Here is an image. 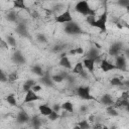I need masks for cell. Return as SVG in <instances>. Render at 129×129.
Here are the masks:
<instances>
[{"label": "cell", "mask_w": 129, "mask_h": 129, "mask_svg": "<svg viewBox=\"0 0 129 129\" xmlns=\"http://www.w3.org/2000/svg\"><path fill=\"white\" fill-rule=\"evenodd\" d=\"M75 9H76L77 12L85 15L86 17L89 16V15L96 16V10L92 9L87 1H80V2H78L76 4V6H75Z\"/></svg>", "instance_id": "obj_1"}, {"label": "cell", "mask_w": 129, "mask_h": 129, "mask_svg": "<svg viewBox=\"0 0 129 129\" xmlns=\"http://www.w3.org/2000/svg\"><path fill=\"white\" fill-rule=\"evenodd\" d=\"M107 19H108V10H107V8L105 7L104 12L100 15V17H99L98 19L95 20V22L93 23L92 26L99 28V29L101 30V32H106V31H107V26H106Z\"/></svg>", "instance_id": "obj_2"}, {"label": "cell", "mask_w": 129, "mask_h": 129, "mask_svg": "<svg viewBox=\"0 0 129 129\" xmlns=\"http://www.w3.org/2000/svg\"><path fill=\"white\" fill-rule=\"evenodd\" d=\"M64 32L69 35H78V34H83L84 30L79 26L77 22L72 21L64 24Z\"/></svg>", "instance_id": "obj_3"}, {"label": "cell", "mask_w": 129, "mask_h": 129, "mask_svg": "<svg viewBox=\"0 0 129 129\" xmlns=\"http://www.w3.org/2000/svg\"><path fill=\"white\" fill-rule=\"evenodd\" d=\"M77 95L81 99H83V100H87V101H89V100H96L95 97H93L91 95L90 88L87 87V86H81V87H79L77 89Z\"/></svg>", "instance_id": "obj_4"}, {"label": "cell", "mask_w": 129, "mask_h": 129, "mask_svg": "<svg viewBox=\"0 0 129 129\" xmlns=\"http://www.w3.org/2000/svg\"><path fill=\"white\" fill-rule=\"evenodd\" d=\"M55 21L58 22V23H69V22H72L73 21V17H72V14L70 12V9L67 8L62 13H60L59 15H57L55 17Z\"/></svg>", "instance_id": "obj_5"}, {"label": "cell", "mask_w": 129, "mask_h": 129, "mask_svg": "<svg viewBox=\"0 0 129 129\" xmlns=\"http://www.w3.org/2000/svg\"><path fill=\"white\" fill-rule=\"evenodd\" d=\"M15 30H16L17 34H19L21 37L31 39V37L29 35V32H28V29H27V25H26L25 22H18L17 25H16Z\"/></svg>", "instance_id": "obj_6"}, {"label": "cell", "mask_w": 129, "mask_h": 129, "mask_svg": "<svg viewBox=\"0 0 129 129\" xmlns=\"http://www.w3.org/2000/svg\"><path fill=\"white\" fill-rule=\"evenodd\" d=\"M122 49H123V43L120 42V41H116V42H114L110 46V48H109V54L111 56H115L116 57V56L120 55Z\"/></svg>", "instance_id": "obj_7"}, {"label": "cell", "mask_w": 129, "mask_h": 129, "mask_svg": "<svg viewBox=\"0 0 129 129\" xmlns=\"http://www.w3.org/2000/svg\"><path fill=\"white\" fill-rule=\"evenodd\" d=\"M114 64L117 67V69H118L119 71H123V72L127 71L126 57H125V55H123V54H120V55L116 56V58H115V63H114Z\"/></svg>", "instance_id": "obj_8"}, {"label": "cell", "mask_w": 129, "mask_h": 129, "mask_svg": "<svg viewBox=\"0 0 129 129\" xmlns=\"http://www.w3.org/2000/svg\"><path fill=\"white\" fill-rule=\"evenodd\" d=\"M51 77H52V76H50L48 72H45L44 76L39 79V82H40L42 85H44L45 87L52 88V87L54 86V82L52 81V78H51Z\"/></svg>", "instance_id": "obj_9"}, {"label": "cell", "mask_w": 129, "mask_h": 129, "mask_svg": "<svg viewBox=\"0 0 129 129\" xmlns=\"http://www.w3.org/2000/svg\"><path fill=\"white\" fill-rule=\"evenodd\" d=\"M11 58H12V61L17 64H22V63H25V61H26L24 55L21 53L20 50H15L14 53L12 54Z\"/></svg>", "instance_id": "obj_10"}, {"label": "cell", "mask_w": 129, "mask_h": 129, "mask_svg": "<svg viewBox=\"0 0 129 129\" xmlns=\"http://www.w3.org/2000/svg\"><path fill=\"white\" fill-rule=\"evenodd\" d=\"M100 67H101V70H102L104 73H107V72H110V71H113V70H118L115 64H113L112 62L108 61V60L105 59V58L101 61Z\"/></svg>", "instance_id": "obj_11"}, {"label": "cell", "mask_w": 129, "mask_h": 129, "mask_svg": "<svg viewBox=\"0 0 129 129\" xmlns=\"http://www.w3.org/2000/svg\"><path fill=\"white\" fill-rule=\"evenodd\" d=\"M100 103L105 105L106 107H109V106H113L115 101L113 100V98L110 94H104L100 99Z\"/></svg>", "instance_id": "obj_12"}, {"label": "cell", "mask_w": 129, "mask_h": 129, "mask_svg": "<svg viewBox=\"0 0 129 129\" xmlns=\"http://www.w3.org/2000/svg\"><path fill=\"white\" fill-rule=\"evenodd\" d=\"M30 120L28 114L25 112V111H20L18 114H17V117H16V122L18 124H24V123H27L28 121Z\"/></svg>", "instance_id": "obj_13"}, {"label": "cell", "mask_w": 129, "mask_h": 129, "mask_svg": "<svg viewBox=\"0 0 129 129\" xmlns=\"http://www.w3.org/2000/svg\"><path fill=\"white\" fill-rule=\"evenodd\" d=\"M101 54H100V52H99V48H97L96 46H92L89 50H88V52L86 53V57L85 58H92V59H96L98 56H100Z\"/></svg>", "instance_id": "obj_14"}, {"label": "cell", "mask_w": 129, "mask_h": 129, "mask_svg": "<svg viewBox=\"0 0 129 129\" xmlns=\"http://www.w3.org/2000/svg\"><path fill=\"white\" fill-rule=\"evenodd\" d=\"M40 97L38 95H36V93H34L32 90L27 92L26 95H25V98H24V103H30V102H34V101H37L39 100Z\"/></svg>", "instance_id": "obj_15"}, {"label": "cell", "mask_w": 129, "mask_h": 129, "mask_svg": "<svg viewBox=\"0 0 129 129\" xmlns=\"http://www.w3.org/2000/svg\"><path fill=\"white\" fill-rule=\"evenodd\" d=\"M95 59H92V58H85L84 61H83V64L84 67L90 72V73H93L94 72V68H95Z\"/></svg>", "instance_id": "obj_16"}, {"label": "cell", "mask_w": 129, "mask_h": 129, "mask_svg": "<svg viewBox=\"0 0 129 129\" xmlns=\"http://www.w3.org/2000/svg\"><path fill=\"white\" fill-rule=\"evenodd\" d=\"M13 7H14V8L24 9V10H26L28 13H30V14H31V11H30V10H29V8L25 5V3H24V1H23V0H15V1H13Z\"/></svg>", "instance_id": "obj_17"}, {"label": "cell", "mask_w": 129, "mask_h": 129, "mask_svg": "<svg viewBox=\"0 0 129 129\" xmlns=\"http://www.w3.org/2000/svg\"><path fill=\"white\" fill-rule=\"evenodd\" d=\"M128 103H129V100H124V99H122V98H119L118 100H116L115 101V103H114V107L116 108V109H122V108H126V106L128 105Z\"/></svg>", "instance_id": "obj_18"}, {"label": "cell", "mask_w": 129, "mask_h": 129, "mask_svg": "<svg viewBox=\"0 0 129 129\" xmlns=\"http://www.w3.org/2000/svg\"><path fill=\"white\" fill-rule=\"evenodd\" d=\"M6 19L10 22H17L18 23V14L14 10H11L6 14Z\"/></svg>", "instance_id": "obj_19"}, {"label": "cell", "mask_w": 129, "mask_h": 129, "mask_svg": "<svg viewBox=\"0 0 129 129\" xmlns=\"http://www.w3.org/2000/svg\"><path fill=\"white\" fill-rule=\"evenodd\" d=\"M31 71H32V73L34 74V75H36V76H38V77H43L44 76V74H45V72L43 71V69L39 66V64H34L32 68H31Z\"/></svg>", "instance_id": "obj_20"}, {"label": "cell", "mask_w": 129, "mask_h": 129, "mask_svg": "<svg viewBox=\"0 0 129 129\" xmlns=\"http://www.w3.org/2000/svg\"><path fill=\"white\" fill-rule=\"evenodd\" d=\"M38 109H39V112L41 113V115H43V116H48L52 112V108H50L49 106L44 105V104L43 105H39Z\"/></svg>", "instance_id": "obj_21"}, {"label": "cell", "mask_w": 129, "mask_h": 129, "mask_svg": "<svg viewBox=\"0 0 129 129\" xmlns=\"http://www.w3.org/2000/svg\"><path fill=\"white\" fill-rule=\"evenodd\" d=\"M59 66L64 68V69H71L72 68V63H71L68 56H61L59 58Z\"/></svg>", "instance_id": "obj_22"}, {"label": "cell", "mask_w": 129, "mask_h": 129, "mask_svg": "<svg viewBox=\"0 0 129 129\" xmlns=\"http://www.w3.org/2000/svg\"><path fill=\"white\" fill-rule=\"evenodd\" d=\"M84 64H83V62H81V61H79V62H77V64L75 66V68L73 69V73L74 74H78V75H82L84 72H85V70H84Z\"/></svg>", "instance_id": "obj_23"}, {"label": "cell", "mask_w": 129, "mask_h": 129, "mask_svg": "<svg viewBox=\"0 0 129 129\" xmlns=\"http://www.w3.org/2000/svg\"><path fill=\"white\" fill-rule=\"evenodd\" d=\"M31 126L33 127V129H39L41 126V119L38 116H34L31 119Z\"/></svg>", "instance_id": "obj_24"}, {"label": "cell", "mask_w": 129, "mask_h": 129, "mask_svg": "<svg viewBox=\"0 0 129 129\" xmlns=\"http://www.w3.org/2000/svg\"><path fill=\"white\" fill-rule=\"evenodd\" d=\"M61 109L69 113H72V114L74 113V106L71 102H64L63 104H61Z\"/></svg>", "instance_id": "obj_25"}, {"label": "cell", "mask_w": 129, "mask_h": 129, "mask_svg": "<svg viewBox=\"0 0 129 129\" xmlns=\"http://www.w3.org/2000/svg\"><path fill=\"white\" fill-rule=\"evenodd\" d=\"M66 44H55V45H53L52 47H51V51L52 52H54V53H58V52H61L64 48H66Z\"/></svg>", "instance_id": "obj_26"}, {"label": "cell", "mask_w": 129, "mask_h": 129, "mask_svg": "<svg viewBox=\"0 0 129 129\" xmlns=\"http://www.w3.org/2000/svg\"><path fill=\"white\" fill-rule=\"evenodd\" d=\"M107 114H108L109 116H112V117H117V116L119 115L118 111L116 110V108H115L114 106H109V107H107Z\"/></svg>", "instance_id": "obj_27"}, {"label": "cell", "mask_w": 129, "mask_h": 129, "mask_svg": "<svg viewBox=\"0 0 129 129\" xmlns=\"http://www.w3.org/2000/svg\"><path fill=\"white\" fill-rule=\"evenodd\" d=\"M6 101H7V103H8L9 105H11V106H13V107H15V106L17 105L15 96H14L13 94H9V95L6 97Z\"/></svg>", "instance_id": "obj_28"}, {"label": "cell", "mask_w": 129, "mask_h": 129, "mask_svg": "<svg viewBox=\"0 0 129 129\" xmlns=\"http://www.w3.org/2000/svg\"><path fill=\"white\" fill-rule=\"evenodd\" d=\"M6 41H7L8 45H10V46H12V47H16V46H17L16 39H15L12 35H7V36H6Z\"/></svg>", "instance_id": "obj_29"}, {"label": "cell", "mask_w": 129, "mask_h": 129, "mask_svg": "<svg viewBox=\"0 0 129 129\" xmlns=\"http://www.w3.org/2000/svg\"><path fill=\"white\" fill-rule=\"evenodd\" d=\"M110 84H111L112 86L121 88V87L123 86V81H121V79H119V78H113V79H111Z\"/></svg>", "instance_id": "obj_30"}, {"label": "cell", "mask_w": 129, "mask_h": 129, "mask_svg": "<svg viewBox=\"0 0 129 129\" xmlns=\"http://www.w3.org/2000/svg\"><path fill=\"white\" fill-rule=\"evenodd\" d=\"M17 79H18V74H17L16 72L10 73V74L8 75V83H10V84L14 83V82H15Z\"/></svg>", "instance_id": "obj_31"}, {"label": "cell", "mask_w": 129, "mask_h": 129, "mask_svg": "<svg viewBox=\"0 0 129 129\" xmlns=\"http://www.w3.org/2000/svg\"><path fill=\"white\" fill-rule=\"evenodd\" d=\"M78 125L81 127V129H90L91 128L90 123L88 122V120H82L78 123Z\"/></svg>", "instance_id": "obj_32"}, {"label": "cell", "mask_w": 129, "mask_h": 129, "mask_svg": "<svg viewBox=\"0 0 129 129\" xmlns=\"http://www.w3.org/2000/svg\"><path fill=\"white\" fill-rule=\"evenodd\" d=\"M61 116L57 113V112H54V111H52L48 116H47V118L50 120V121H55L56 119H58V118H60Z\"/></svg>", "instance_id": "obj_33"}, {"label": "cell", "mask_w": 129, "mask_h": 129, "mask_svg": "<svg viewBox=\"0 0 129 129\" xmlns=\"http://www.w3.org/2000/svg\"><path fill=\"white\" fill-rule=\"evenodd\" d=\"M36 39H37V41H38V42H40V43H45V42L47 41V39H46L45 35H44V34H42V33H38V34L36 35Z\"/></svg>", "instance_id": "obj_34"}, {"label": "cell", "mask_w": 129, "mask_h": 129, "mask_svg": "<svg viewBox=\"0 0 129 129\" xmlns=\"http://www.w3.org/2000/svg\"><path fill=\"white\" fill-rule=\"evenodd\" d=\"M51 78H52V81H53L54 83H61L62 81H64L63 78H62L59 74H57V75H53Z\"/></svg>", "instance_id": "obj_35"}, {"label": "cell", "mask_w": 129, "mask_h": 129, "mask_svg": "<svg viewBox=\"0 0 129 129\" xmlns=\"http://www.w3.org/2000/svg\"><path fill=\"white\" fill-rule=\"evenodd\" d=\"M116 3L122 7H125V8H127L129 6V0H118Z\"/></svg>", "instance_id": "obj_36"}, {"label": "cell", "mask_w": 129, "mask_h": 129, "mask_svg": "<svg viewBox=\"0 0 129 129\" xmlns=\"http://www.w3.org/2000/svg\"><path fill=\"white\" fill-rule=\"evenodd\" d=\"M0 75H1V82H2V83L8 82V76H6V74H5V72H4L3 70H1Z\"/></svg>", "instance_id": "obj_37"}, {"label": "cell", "mask_w": 129, "mask_h": 129, "mask_svg": "<svg viewBox=\"0 0 129 129\" xmlns=\"http://www.w3.org/2000/svg\"><path fill=\"white\" fill-rule=\"evenodd\" d=\"M95 20H96V18H95V16H92V15H89V16H87L86 17V21L90 24V25H93V23L95 22Z\"/></svg>", "instance_id": "obj_38"}, {"label": "cell", "mask_w": 129, "mask_h": 129, "mask_svg": "<svg viewBox=\"0 0 129 129\" xmlns=\"http://www.w3.org/2000/svg\"><path fill=\"white\" fill-rule=\"evenodd\" d=\"M0 47H1V48H4V49H7V48H8V43H7V41L4 40V39H1V40H0Z\"/></svg>", "instance_id": "obj_39"}, {"label": "cell", "mask_w": 129, "mask_h": 129, "mask_svg": "<svg viewBox=\"0 0 129 129\" xmlns=\"http://www.w3.org/2000/svg\"><path fill=\"white\" fill-rule=\"evenodd\" d=\"M66 81H68V83H69L70 85H73V84L76 82V79H75V77H73V75H69V77L67 78Z\"/></svg>", "instance_id": "obj_40"}, {"label": "cell", "mask_w": 129, "mask_h": 129, "mask_svg": "<svg viewBox=\"0 0 129 129\" xmlns=\"http://www.w3.org/2000/svg\"><path fill=\"white\" fill-rule=\"evenodd\" d=\"M24 84H26L27 86H29V87H30L31 89H32V87H33V86H35V85H36V83H35V81H34V80H31V79H29V80H27V81H26V82H25Z\"/></svg>", "instance_id": "obj_41"}, {"label": "cell", "mask_w": 129, "mask_h": 129, "mask_svg": "<svg viewBox=\"0 0 129 129\" xmlns=\"http://www.w3.org/2000/svg\"><path fill=\"white\" fill-rule=\"evenodd\" d=\"M120 98H122L124 100H129V91L128 90L127 91H123V93L121 94V97Z\"/></svg>", "instance_id": "obj_42"}, {"label": "cell", "mask_w": 129, "mask_h": 129, "mask_svg": "<svg viewBox=\"0 0 129 129\" xmlns=\"http://www.w3.org/2000/svg\"><path fill=\"white\" fill-rule=\"evenodd\" d=\"M41 89H42V88H41V86H40V85H35V86H33V87H32V89H31V90H32L34 93H37V92H40V91H41Z\"/></svg>", "instance_id": "obj_43"}, {"label": "cell", "mask_w": 129, "mask_h": 129, "mask_svg": "<svg viewBox=\"0 0 129 129\" xmlns=\"http://www.w3.org/2000/svg\"><path fill=\"white\" fill-rule=\"evenodd\" d=\"M61 109V105H59V104H54L53 106H52V111H54V112H59V110Z\"/></svg>", "instance_id": "obj_44"}, {"label": "cell", "mask_w": 129, "mask_h": 129, "mask_svg": "<svg viewBox=\"0 0 129 129\" xmlns=\"http://www.w3.org/2000/svg\"><path fill=\"white\" fill-rule=\"evenodd\" d=\"M88 121H89V123H95L97 121V118L95 117V115H90Z\"/></svg>", "instance_id": "obj_45"}, {"label": "cell", "mask_w": 129, "mask_h": 129, "mask_svg": "<svg viewBox=\"0 0 129 129\" xmlns=\"http://www.w3.org/2000/svg\"><path fill=\"white\" fill-rule=\"evenodd\" d=\"M59 75H60V76L63 78V80L66 81V80H67V78L69 77V75H70V74H69V73H67V72H64V71H61V72H59Z\"/></svg>", "instance_id": "obj_46"}, {"label": "cell", "mask_w": 129, "mask_h": 129, "mask_svg": "<svg viewBox=\"0 0 129 129\" xmlns=\"http://www.w3.org/2000/svg\"><path fill=\"white\" fill-rule=\"evenodd\" d=\"M76 52H77V54H83L84 53V48L83 47H77Z\"/></svg>", "instance_id": "obj_47"}, {"label": "cell", "mask_w": 129, "mask_h": 129, "mask_svg": "<svg viewBox=\"0 0 129 129\" xmlns=\"http://www.w3.org/2000/svg\"><path fill=\"white\" fill-rule=\"evenodd\" d=\"M87 111H88V107H87V106H81V108H80V112H81L82 114L86 113Z\"/></svg>", "instance_id": "obj_48"}, {"label": "cell", "mask_w": 129, "mask_h": 129, "mask_svg": "<svg viewBox=\"0 0 129 129\" xmlns=\"http://www.w3.org/2000/svg\"><path fill=\"white\" fill-rule=\"evenodd\" d=\"M93 129H103V125L100 124V123H96V124L93 126Z\"/></svg>", "instance_id": "obj_49"}, {"label": "cell", "mask_w": 129, "mask_h": 129, "mask_svg": "<svg viewBox=\"0 0 129 129\" xmlns=\"http://www.w3.org/2000/svg\"><path fill=\"white\" fill-rule=\"evenodd\" d=\"M121 24H122L123 27H127V28H129V24H128L124 19H121Z\"/></svg>", "instance_id": "obj_50"}, {"label": "cell", "mask_w": 129, "mask_h": 129, "mask_svg": "<svg viewBox=\"0 0 129 129\" xmlns=\"http://www.w3.org/2000/svg\"><path fill=\"white\" fill-rule=\"evenodd\" d=\"M68 54H70V55H75V54H77V52H76V48H73V49L69 50V51H68Z\"/></svg>", "instance_id": "obj_51"}, {"label": "cell", "mask_w": 129, "mask_h": 129, "mask_svg": "<svg viewBox=\"0 0 129 129\" xmlns=\"http://www.w3.org/2000/svg\"><path fill=\"white\" fill-rule=\"evenodd\" d=\"M124 52H125V57H127V58L129 59V47L126 48V49L124 50Z\"/></svg>", "instance_id": "obj_52"}, {"label": "cell", "mask_w": 129, "mask_h": 129, "mask_svg": "<svg viewBox=\"0 0 129 129\" xmlns=\"http://www.w3.org/2000/svg\"><path fill=\"white\" fill-rule=\"evenodd\" d=\"M81 77H82V78H84V79H88V75H87V73H86V72H84V73L81 75Z\"/></svg>", "instance_id": "obj_53"}, {"label": "cell", "mask_w": 129, "mask_h": 129, "mask_svg": "<svg viewBox=\"0 0 129 129\" xmlns=\"http://www.w3.org/2000/svg\"><path fill=\"white\" fill-rule=\"evenodd\" d=\"M109 129H117V127L115 125H112L111 127H109Z\"/></svg>", "instance_id": "obj_54"}, {"label": "cell", "mask_w": 129, "mask_h": 129, "mask_svg": "<svg viewBox=\"0 0 129 129\" xmlns=\"http://www.w3.org/2000/svg\"><path fill=\"white\" fill-rule=\"evenodd\" d=\"M73 129H81V127H80L79 125H76V126H75V127H74Z\"/></svg>", "instance_id": "obj_55"}, {"label": "cell", "mask_w": 129, "mask_h": 129, "mask_svg": "<svg viewBox=\"0 0 129 129\" xmlns=\"http://www.w3.org/2000/svg\"><path fill=\"white\" fill-rule=\"evenodd\" d=\"M125 109H126V111H127V112L129 113V103H128V105L126 106V108H125Z\"/></svg>", "instance_id": "obj_56"}, {"label": "cell", "mask_w": 129, "mask_h": 129, "mask_svg": "<svg viewBox=\"0 0 129 129\" xmlns=\"http://www.w3.org/2000/svg\"><path fill=\"white\" fill-rule=\"evenodd\" d=\"M103 129H109V127L106 126V125H103Z\"/></svg>", "instance_id": "obj_57"}, {"label": "cell", "mask_w": 129, "mask_h": 129, "mask_svg": "<svg viewBox=\"0 0 129 129\" xmlns=\"http://www.w3.org/2000/svg\"><path fill=\"white\" fill-rule=\"evenodd\" d=\"M126 9H127V11H128V12H129V6H128V7H127V8H126Z\"/></svg>", "instance_id": "obj_58"}]
</instances>
